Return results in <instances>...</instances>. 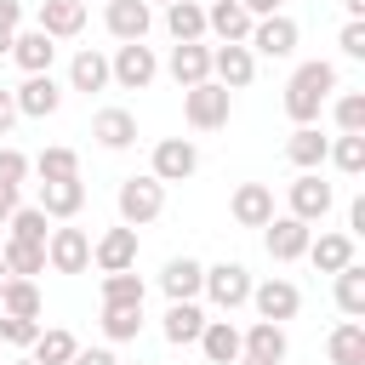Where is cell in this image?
<instances>
[{"instance_id":"7dc6e473","label":"cell","mask_w":365,"mask_h":365,"mask_svg":"<svg viewBox=\"0 0 365 365\" xmlns=\"http://www.w3.org/2000/svg\"><path fill=\"white\" fill-rule=\"evenodd\" d=\"M11 125H17V103H11V91L0 86V137H6Z\"/></svg>"},{"instance_id":"ac0fdd59","label":"cell","mask_w":365,"mask_h":365,"mask_svg":"<svg viewBox=\"0 0 365 365\" xmlns=\"http://www.w3.org/2000/svg\"><path fill=\"white\" fill-rule=\"evenodd\" d=\"M251 23H257V17H251L240 0H211V6H205V34H217L222 46H245Z\"/></svg>"},{"instance_id":"83f0119b","label":"cell","mask_w":365,"mask_h":365,"mask_svg":"<svg viewBox=\"0 0 365 365\" xmlns=\"http://www.w3.org/2000/svg\"><path fill=\"white\" fill-rule=\"evenodd\" d=\"M103 86H108V57L91 51V46L74 51V63H68V91H86V97H91V91H103Z\"/></svg>"},{"instance_id":"d6a6232c","label":"cell","mask_w":365,"mask_h":365,"mask_svg":"<svg viewBox=\"0 0 365 365\" xmlns=\"http://www.w3.org/2000/svg\"><path fill=\"white\" fill-rule=\"evenodd\" d=\"M0 262H6V274H11V279H34V274H46V245H23V240H6Z\"/></svg>"},{"instance_id":"ee69618b","label":"cell","mask_w":365,"mask_h":365,"mask_svg":"<svg viewBox=\"0 0 365 365\" xmlns=\"http://www.w3.org/2000/svg\"><path fill=\"white\" fill-rule=\"evenodd\" d=\"M29 177V154H17V148H0V182L6 188H17Z\"/></svg>"},{"instance_id":"8d00e7d4","label":"cell","mask_w":365,"mask_h":365,"mask_svg":"<svg viewBox=\"0 0 365 365\" xmlns=\"http://www.w3.org/2000/svg\"><path fill=\"white\" fill-rule=\"evenodd\" d=\"M143 279L125 268V274H103V308H143Z\"/></svg>"},{"instance_id":"30bf717a","label":"cell","mask_w":365,"mask_h":365,"mask_svg":"<svg viewBox=\"0 0 365 365\" xmlns=\"http://www.w3.org/2000/svg\"><path fill=\"white\" fill-rule=\"evenodd\" d=\"M211 80H217L222 91H245V86L257 80L251 46H211Z\"/></svg>"},{"instance_id":"52a82bcc","label":"cell","mask_w":365,"mask_h":365,"mask_svg":"<svg viewBox=\"0 0 365 365\" xmlns=\"http://www.w3.org/2000/svg\"><path fill=\"white\" fill-rule=\"evenodd\" d=\"M154 74H160V57H154V46H143V40L120 46V51L108 57V80H114V86H125V91H143Z\"/></svg>"},{"instance_id":"8fae6325","label":"cell","mask_w":365,"mask_h":365,"mask_svg":"<svg viewBox=\"0 0 365 365\" xmlns=\"http://www.w3.org/2000/svg\"><path fill=\"white\" fill-rule=\"evenodd\" d=\"M11 103H17V114H29V120H51V114L63 108V86H57L51 74H29V80L11 91Z\"/></svg>"},{"instance_id":"8992f818","label":"cell","mask_w":365,"mask_h":365,"mask_svg":"<svg viewBox=\"0 0 365 365\" xmlns=\"http://www.w3.org/2000/svg\"><path fill=\"white\" fill-rule=\"evenodd\" d=\"M46 268L51 274H86L91 268V234L86 228H51V240H46Z\"/></svg>"},{"instance_id":"74e56055","label":"cell","mask_w":365,"mask_h":365,"mask_svg":"<svg viewBox=\"0 0 365 365\" xmlns=\"http://www.w3.org/2000/svg\"><path fill=\"white\" fill-rule=\"evenodd\" d=\"M34 171H40V182H68V177H80V154L57 143V148H46L34 160Z\"/></svg>"},{"instance_id":"f5cc1de1","label":"cell","mask_w":365,"mask_h":365,"mask_svg":"<svg viewBox=\"0 0 365 365\" xmlns=\"http://www.w3.org/2000/svg\"><path fill=\"white\" fill-rule=\"evenodd\" d=\"M234 365H268V359H245V354H240V359H234Z\"/></svg>"},{"instance_id":"4fadbf2b","label":"cell","mask_w":365,"mask_h":365,"mask_svg":"<svg viewBox=\"0 0 365 365\" xmlns=\"http://www.w3.org/2000/svg\"><path fill=\"white\" fill-rule=\"evenodd\" d=\"M251 308H257L262 319L285 325V319H297V308H302V291H297L291 279H262V285H251Z\"/></svg>"},{"instance_id":"e0dca14e","label":"cell","mask_w":365,"mask_h":365,"mask_svg":"<svg viewBox=\"0 0 365 365\" xmlns=\"http://www.w3.org/2000/svg\"><path fill=\"white\" fill-rule=\"evenodd\" d=\"M308 240H314V228L297 222V217H274V222L262 228V245H268L274 262H297V257L308 251Z\"/></svg>"},{"instance_id":"11a10c76","label":"cell","mask_w":365,"mask_h":365,"mask_svg":"<svg viewBox=\"0 0 365 365\" xmlns=\"http://www.w3.org/2000/svg\"><path fill=\"white\" fill-rule=\"evenodd\" d=\"M11 365H34V359H29V354H23V359H11Z\"/></svg>"},{"instance_id":"c3c4849f","label":"cell","mask_w":365,"mask_h":365,"mask_svg":"<svg viewBox=\"0 0 365 365\" xmlns=\"http://www.w3.org/2000/svg\"><path fill=\"white\" fill-rule=\"evenodd\" d=\"M342 234H365V194L348 205V228H342Z\"/></svg>"},{"instance_id":"ba28073f","label":"cell","mask_w":365,"mask_h":365,"mask_svg":"<svg viewBox=\"0 0 365 365\" xmlns=\"http://www.w3.org/2000/svg\"><path fill=\"white\" fill-rule=\"evenodd\" d=\"M331 205H336V188H331L319 171H302V177L291 182V211H285V217H297V222L314 228V222H325Z\"/></svg>"},{"instance_id":"f1b7e54d","label":"cell","mask_w":365,"mask_h":365,"mask_svg":"<svg viewBox=\"0 0 365 365\" xmlns=\"http://www.w3.org/2000/svg\"><path fill=\"white\" fill-rule=\"evenodd\" d=\"M200 331H205V314H200V302H171V308H165V342H171V348H188V342H200Z\"/></svg>"},{"instance_id":"9c48e42d","label":"cell","mask_w":365,"mask_h":365,"mask_svg":"<svg viewBox=\"0 0 365 365\" xmlns=\"http://www.w3.org/2000/svg\"><path fill=\"white\" fill-rule=\"evenodd\" d=\"M222 314H234V308H245L251 302V274H245V262H217V268H205V285H200Z\"/></svg>"},{"instance_id":"db71d44e","label":"cell","mask_w":365,"mask_h":365,"mask_svg":"<svg viewBox=\"0 0 365 365\" xmlns=\"http://www.w3.org/2000/svg\"><path fill=\"white\" fill-rule=\"evenodd\" d=\"M6 279H11V274H6V262H0V285H6Z\"/></svg>"},{"instance_id":"e575fe53","label":"cell","mask_w":365,"mask_h":365,"mask_svg":"<svg viewBox=\"0 0 365 365\" xmlns=\"http://www.w3.org/2000/svg\"><path fill=\"white\" fill-rule=\"evenodd\" d=\"M0 314L40 319V285H34V279H6V285H0Z\"/></svg>"},{"instance_id":"f6af8a7d","label":"cell","mask_w":365,"mask_h":365,"mask_svg":"<svg viewBox=\"0 0 365 365\" xmlns=\"http://www.w3.org/2000/svg\"><path fill=\"white\" fill-rule=\"evenodd\" d=\"M336 46H342V57H365V23H342Z\"/></svg>"},{"instance_id":"5bb4252c","label":"cell","mask_w":365,"mask_h":365,"mask_svg":"<svg viewBox=\"0 0 365 365\" xmlns=\"http://www.w3.org/2000/svg\"><path fill=\"white\" fill-rule=\"evenodd\" d=\"M103 23H108V34L120 46H131V40H143L154 29V11H148V0H108L103 6Z\"/></svg>"},{"instance_id":"44dd1931","label":"cell","mask_w":365,"mask_h":365,"mask_svg":"<svg viewBox=\"0 0 365 365\" xmlns=\"http://www.w3.org/2000/svg\"><path fill=\"white\" fill-rule=\"evenodd\" d=\"M91 137L120 154V148L137 143V114H131V108H97V114H91Z\"/></svg>"},{"instance_id":"277c9868","label":"cell","mask_w":365,"mask_h":365,"mask_svg":"<svg viewBox=\"0 0 365 365\" xmlns=\"http://www.w3.org/2000/svg\"><path fill=\"white\" fill-rule=\"evenodd\" d=\"M297 40H302V29L285 17V11H274V17H257L251 23V34H245V46H251V57H291L297 51Z\"/></svg>"},{"instance_id":"6f0895ef","label":"cell","mask_w":365,"mask_h":365,"mask_svg":"<svg viewBox=\"0 0 365 365\" xmlns=\"http://www.w3.org/2000/svg\"><path fill=\"white\" fill-rule=\"evenodd\" d=\"M80 6H86V0H80ZM103 6H108V0H103Z\"/></svg>"},{"instance_id":"9f6ffc18","label":"cell","mask_w":365,"mask_h":365,"mask_svg":"<svg viewBox=\"0 0 365 365\" xmlns=\"http://www.w3.org/2000/svg\"><path fill=\"white\" fill-rule=\"evenodd\" d=\"M160 6H177V0H160Z\"/></svg>"},{"instance_id":"1f68e13d","label":"cell","mask_w":365,"mask_h":365,"mask_svg":"<svg viewBox=\"0 0 365 365\" xmlns=\"http://www.w3.org/2000/svg\"><path fill=\"white\" fill-rule=\"evenodd\" d=\"M74 331H63V325H40V336H34V348H29V359L34 365H68L74 359Z\"/></svg>"},{"instance_id":"4dcf8cb0","label":"cell","mask_w":365,"mask_h":365,"mask_svg":"<svg viewBox=\"0 0 365 365\" xmlns=\"http://www.w3.org/2000/svg\"><path fill=\"white\" fill-rule=\"evenodd\" d=\"M325 354H331V365H365V325L359 319H342L325 336Z\"/></svg>"},{"instance_id":"d6986e66","label":"cell","mask_w":365,"mask_h":365,"mask_svg":"<svg viewBox=\"0 0 365 365\" xmlns=\"http://www.w3.org/2000/svg\"><path fill=\"white\" fill-rule=\"evenodd\" d=\"M34 29L51 34V40H74V34L86 29V6H80V0H40Z\"/></svg>"},{"instance_id":"cb8c5ba5","label":"cell","mask_w":365,"mask_h":365,"mask_svg":"<svg viewBox=\"0 0 365 365\" xmlns=\"http://www.w3.org/2000/svg\"><path fill=\"white\" fill-rule=\"evenodd\" d=\"M240 354H245V359H268V365H279V359H285V325L257 319L251 331H240Z\"/></svg>"},{"instance_id":"484cf974","label":"cell","mask_w":365,"mask_h":365,"mask_svg":"<svg viewBox=\"0 0 365 365\" xmlns=\"http://www.w3.org/2000/svg\"><path fill=\"white\" fill-rule=\"evenodd\" d=\"M319 274H342L348 262H354V234H319V240H308V251H302Z\"/></svg>"},{"instance_id":"bcb514c9","label":"cell","mask_w":365,"mask_h":365,"mask_svg":"<svg viewBox=\"0 0 365 365\" xmlns=\"http://www.w3.org/2000/svg\"><path fill=\"white\" fill-rule=\"evenodd\" d=\"M68 365H120V359H114L108 348H74V359H68Z\"/></svg>"},{"instance_id":"7c38bea8","label":"cell","mask_w":365,"mask_h":365,"mask_svg":"<svg viewBox=\"0 0 365 365\" xmlns=\"http://www.w3.org/2000/svg\"><path fill=\"white\" fill-rule=\"evenodd\" d=\"M91 262L103 268V274H125V268H137V228H108L103 240H91Z\"/></svg>"},{"instance_id":"9a60e30c","label":"cell","mask_w":365,"mask_h":365,"mask_svg":"<svg viewBox=\"0 0 365 365\" xmlns=\"http://www.w3.org/2000/svg\"><path fill=\"white\" fill-rule=\"evenodd\" d=\"M23 74H51V57H57V40L40 34V29H17L11 34V51H6Z\"/></svg>"},{"instance_id":"681fc988","label":"cell","mask_w":365,"mask_h":365,"mask_svg":"<svg viewBox=\"0 0 365 365\" xmlns=\"http://www.w3.org/2000/svg\"><path fill=\"white\" fill-rule=\"evenodd\" d=\"M11 211H17V188L0 182V222H11Z\"/></svg>"},{"instance_id":"7bdbcfd3","label":"cell","mask_w":365,"mask_h":365,"mask_svg":"<svg viewBox=\"0 0 365 365\" xmlns=\"http://www.w3.org/2000/svg\"><path fill=\"white\" fill-rule=\"evenodd\" d=\"M23 29V0H0V57L11 51V34Z\"/></svg>"},{"instance_id":"4316f807","label":"cell","mask_w":365,"mask_h":365,"mask_svg":"<svg viewBox=\"0 0 365 365\" xmlns=\"http://www.w3.org/2000/svg\"><path fill=\"white\" fill-rule=\"evenodd\" d=\"M165 29H171L177 46L205 40V6H200V0H177V6H165Z\"/></svg>"},{"instance_id":"d4e9b609","label":"cell","mask_w":365,"mask_h":365,"mask_svg":"<svg viewBox=\"0 0 365 365\" xmlns=\"http://www.w3.org/2000/svg\"><path fill=\"white\" fill-rule=\"evenodd\" d=\"M325 148H331V137H319V125H297V131L285 137V160H291L297 171H319V165H325Z\"/></svg>"},{"instance_id":"5b68a950","label":"cell","mask_w":365,"mask_h":365,"mask_svg":"<svg viewBox=\"0 0 365 365\" xmlns=\"http://www.w3.org/2000/svg\"><path fill=\"white\" fill-rule=\"evenodd\" d=\"M200 171V148L188 137H160L154 143V160H148V177L154 182H188Z\"/></svg>"},{"instance_id":"6da1fadb","label":"cell","mask_w":365,"mask_h":365,"mask_svg":"<svg viewBox=\"0 0 365 365\" xmlns=\"http://www.w3.org/2000/svg\"><path fill=\"white\" fill-rule=\"evenodd\" d=\"M331 91H336V63H325V57L297 63V74L285 80V114H291L297 125H314L319 108L331 103Z\"/></svg>"},{"instance_id":"60d3db41","label":"cell","mask_w":365,"mask_h":365,"mask_svg":"<svg viewBox=\"0 0 365 365\" xmlns=\"http://www.w3.org/2000/svg\"><path fill=\"white\" fill-rule=\"evenodd\" d=\"M336 131L342 137H365V91H342L336 97Z\"/></svg>"},{"instance_id":"603a6c76","label":"cell","mask_w":365,"mask_h":365,"mask_svg":"<svg viewBox=\"0 0 365 365\" xmlns=\"http://www.w3.org/2000/svg\"><path fill=\"white\" fill-rule=\"evenodd\" d=\"M80 205H86V182H80V177H68V182H40V211H46L51 222L80 217Z\"/></svg>"},{"instance_id":"f546056e","label":"cell","mask_w":365,"mask_h":365,"mask_svg":"<svg viewBox=\"0 0 365 365\" xmlns=\"http://www.w3.org/2000/svg\"><path fill=\"white\" fill-rule=\"evenodd\" d=\"M200 348H205L211 365H234V359H240V325H228V319H205Z\"/></svg>"},{"instance_id":"816d5d0a","label":"cell","mask_w":365,"mask_h":365,"mask_svg":"<svg viewBox=\"0 0 365 365\" xmlns=\"http://www.w3.org/2000/svg\"><path fill=\"white\" fill-rule=\"evenodd\" d=\"M342 11H348V23H365V0H342Z\"/></svg>"},{"instance_id":"7a4b0ae2","label":"cell","mask_w":365,"mask_h":365,"mask_svg":"<svg viewBox=\"0 0 365 365\" xmlns=\"http://www.w3.org/2000/svg\"><path fill=\"white\" fill-rule=\"evenodd\" d=\"M114 205H120V222H125V228H148V222L165 211V182H154V177H125L120 194H114Z\"/></svg>"},{"instance_id":"680465c9","label":"cell","mask_w":365,"mask_h":365,"mask_svg":"<svg viewBox=\"0 0 365 365\" xmlns=\"http://www.w3.org/2000/svg\"><path fill=\"white\" fill-rule=\"evenodd\" d=\"M137 365H143V359H137Z\"/></svg>"},{"instance_id":"b9f144b4","label":"cell","mask_w":365,"mask_h":365,"mask_svg":"<svg viewBox=\"0 0 365 365\" xmlns=\"http://www.w3.org/2000/svg\"><path fill=\"white\" fill-rule=\"evenodd\" d=\"M34 336H40V319L0 314V342H6V348H34Z\"/></svg>"},{"instance_id":"d590c367","label":"cell","mask_w":365,"mask_h":365,"mask_svg":"<svg viewBox=\"0 0 365 365\" xmlns=\"http://www.w3.org/2000/svg\"><path fill=\"white\" fill-rule=\"evenodd\" d=\"M6 228H11V240H23V245H46V240H51V217H46L40 205H17Z\"/></svg>"},{"instance_id":"ab89813d","label":"cell","mask_w":365,"mask_h":365,"mask_svg":"<svg viewBox=\"0 0 365 365\" xmlns=\"http://www.w3.org/2000/svg\"><path fill=\"white\" fill-rule=\"evenodd\" d=\"M143 331V308H103V336L108 342H137Z\"/></svg>"},{"instance_id":"3957f363","label":"cell","mask_w":365,"mask_h":365,"mask_svg":"<svg viewBox=\"0 0 365 365\" xmlns=\"http://www.w3.org/2000/svg\"><path fill=\"white\" fill-rule=\"evenodd\" d=\"M182 114H188V125H194V131H222V125H228V114H234V91H222L217 80L188 86V91H182Z\"/></svg>"},{"instance_id":"2e32d148","label":"cell","mask_w":365,"mask_h":365,"mask_svg":"<svg viewBox=\"0 0 365 365\" xmlns=\"http://www.w3.org/2000/svg\"><path fill=\"white\" fill-rule=\"evenodd\" d=\"M228 211H234L240 228H268L274 222V188L268 182H240L234 200H228Z\"/></svg>"},{"instance_id":"f35d334b","label":"cell","mask_w":365,"mask_h":365,"mask_svg":"<svg viewBox=\"0 0 365 365\" xmlns=\"http://www.w3.org/2000/svg\"><path fill=\"white\" fill-rule=\"evenodd\" d=\"M325 160H331L342 177H359V171H365V137H336V143L325 148Z\"/></svg>"},{"instance_id":"836d02e7","label":"cell","mask_w":365,"mask_h":365,"mask_svg":"<svg viewBox=\"0 0 365 365\" xmlns=\"http://www.w3.org/2000/svg\"><path fill=\"white\" fill-rule=\"evenodd\" d=\"M331 279H336V308H342L348 319H365V268L348 262V268L331 274Z\"/></svg>"},{"instance_id":"7402d4cb","label":"cell","mask_w":365,"mask_h":365,"mask_svg":"<svg viewBox=\"0 0 365 365\" xmlns=\"http://www.w3.org/2000/svg\"><path fill=\"white\" fill-rule=\"evenodd\" d=\"M165 68H171V80H177L182 91H188V86H205V80H211V46H200V40H194V46H171V63H165Z\"/></svg>"},{"instance_id":"f907efd6","label":"cell","mask_w":365,"mask_h":365,"mask_svg":"<svg viewBox=\"0 0 365 365\" xmlns=\"http://www.w3.org/2000/svg\"><path fill=\"white\" fill-rule=\"evenodd\" d=\"M240 6H245L251 17H274V11H279V0H240Z\"/></svg>"},{"instance_id":"ffe728a7","label":"cell","mask_w":365,"mask_h":365,"mask_svg":"<svg viewBox=\"0 0 365 365\" xmlns=\"http://www.w3.org/2000/svg\"><path fill=\"white\" fill-rule=\"evenodd\" d=\"M200 285H205V262H194V257H171V262L160 268V291H165L171 302H194Z\"/></svg>"}]
</instances>
